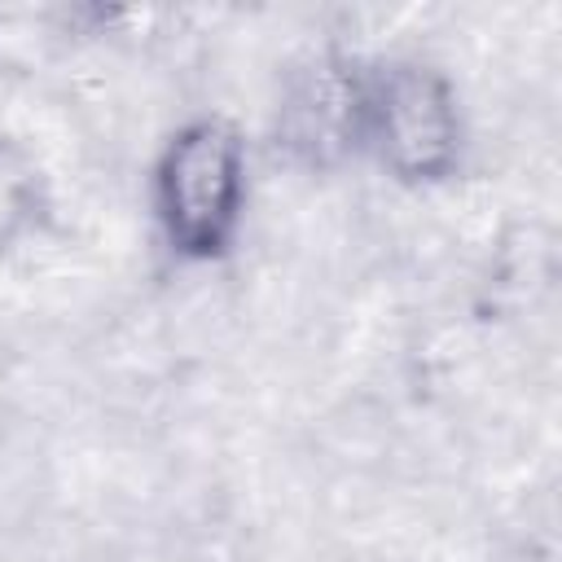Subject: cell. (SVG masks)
Segmentation results:
<instances>
[{
    "label": "cell",
    "mask_w": 562,
    "mask_h": 562,
    "mask_svg": "<svg viewBox=\"0 0 562 562\" xmlns=\"http://www.w3.org/2000/svg\"><path fill=\"white\" fill-rule=\"evenodd\" d=\"M263 189L255 123L233 101H198L171 114L136 171V206L149 250L171 272H224L241 259Z\"/></svg>",
    "instance_id": "7a4b0ae2"
},
{
    "label": "cell",
    "mask_w": 562,
    "mask_h": 562,
    "mask_svg": "<svg viewBox=\"0 0 562 562\" xmlns=\"http://www.w3.org/2000/svg\"><path fill=\"white\" fill-rule=\"evenodd\" d=\"M483 158L474 70L457 35H369L356 61V167L386 193L435 198Z\"/></svg>",
    "instance_id": "6da1fadb"
},
{
    "label": "cell",
    "mask_w": 562,
    "mask_h": 562,
    "mask_svg": "<svg viewBox=\"0 0 562 562\" xmlns=\"http://www.w3.org/2000/svg\"><path fill=\"white\" fill-rule=\"evenodd\" d=\"M66 215V171L22 110L0 105V272L31 259Z\"/></svg>",
    "instance_id": "3957f363"
}]
</instances>
